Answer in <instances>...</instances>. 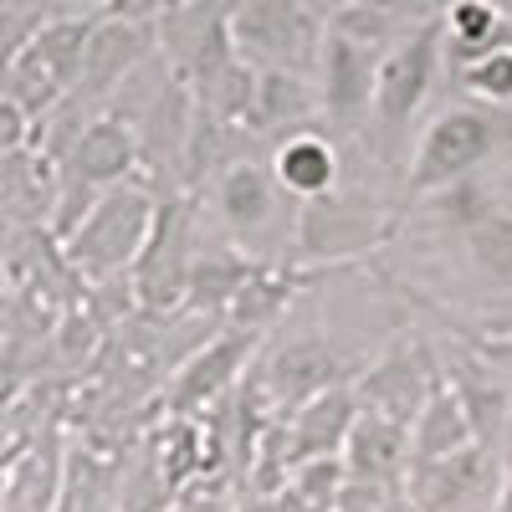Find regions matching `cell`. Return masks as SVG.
<instances>
[{
	"instance_id": "obj_1",
	"label": "cell",
	"mask_w": 512,
	"mask_h": 512,
	"mask_svg": "<svg viewBox=\"0 0 512 512\" xmlns=\"http://www.w3.org/2000/svg\"><path fill=\"white\" fill-rule=\"evenodd\" d=\"M154 216H159V195L144 180H123L98 195L88 221L62 241V251L88 282H113L123 272H134L139 251L154 231Z\"/></svg>"
},
{
	"instance_id": "obj_2",
	"label": "cell",
	"mask_w": 512,
	"mask_h": 512,
	"mask_svg": "<svg viewBox=\"0 0 512 512\" xmlns=\"http://www.w3.org/2000/svg\"><path fill=\"white\" fill-rule=\"evenodd\" d=\"M512 139V123L497 118L492 108H472V103H456L446 113H436L425 123V134L415 144V159H410V180L405 190L415 200H431L461 180H472L477 169Z\"/></svg>"
},
{
	"instance_id": "obj_3",
	"label": "cell",
	"mask_w": 512,
	"mask_h": 512,
	"mask_svg": "<svg viewBox=\"0 0 512 512\" xmlns=\"http://www.w3.org/2000/svg\"><path fill=\"white\" fill-rule=\"evenodd\" d=\"M323 21L308 0H236L231 6V47L251 72H297L318 77Z\"/></svg>"
},
{
	"instance_id": "obj_4",
	"label": "cell",
	"mask_w": 512,
	"mask_h": 512,
	"mask_svg": "<svg viewBox=\"0 0 512 512\" xmlns=\"http://www.w3.org/2000/svg\"><path fill=\"white\" fill-rule=\"evenodd\" d=\"M395 236V216L379 200L338 185L323 200H308L292 216V262L318 267V262H349Z\"/></svg>"
},
{
	"instance_id": "obj_5",
	"label": "cell",
	"mask_w": 512,
	"mask_h": 512,
	"mask_svg": "<svg viewBox=\"0 0 512 512\" xmlns=\"http://www.w3.org/2000/svg\"><path fill=\"white\" fill-rule=\"evenodd\" d=\"M446 62V26L441 16L420 21L415 31H405L379 62V88H374V134H384L390 144H400L410 134V123L420 118V108L431 103L436 77Z\"/></svg>"
},
{
	"instance_id": "obj_6",
	"label": "cell",
	"mask_w": 512,
	"mask_h": 512,
	"mask_svg": "<svg viewBox=\"0 0 512 512\" xmlns=\"http://www.w3.org/2000/svg\"><path fill=\"white\" fill-rule=\"evenodd\" d=\"M446 210V226L456 231L466 262H472L492 287L512 292V185H487V180H461L441 195H431Z\"/></svg>"
},
{
	"instance_id": "obj_7",
	"label": "cell",
	"mask_w": 512,
	"mask_h": 512,
	"mask_svg": "<svg viewBox=\"0 0 512 512\" xmlns=\"http://www.w3.org/2000/svg\"><path fill=\"white\" fill-rule=\"evenodd\" d=\"M379 62H384V47H369V41H354L328 26L323 57H318V103L338 134H364L374 123Z\"/></svg>"
},
{
	"instance_id": "obj_8",
	"label": "cell",
	"mask_w": 512,
	"mask_h": 512,
	"mask_svg": "<svg viewBox=\"0 0 512 512\" xmlns=\"http://www.w3.org/2000/svg\"><path fill=\"white\" fill-rule=\"evenodd\" d=\"M502 487V466L487 446H466L441 461H410L405 472L415 512H497Z\"/></svg>"
},
{
	"instance_id": "obj_9",
	"label": "cell",
	"mask_w": 512,
	"mask_h": 512,
	"mask_svg": "<svg viewBox=\"0 0 512 512\" xmlns=\"http://www.w3.org/2000/svg\"><path fill=\"white\" fill-rule=\"evenodd\" d=\"M190 262H195V246H190V200L185 195H164L159 200V216H154V231L139 251L134 282L139 303L149 313H169L185 303V282H190Z\"/></svg>"
},
{
	"instance_id": "obj_10",
	"label": "cell",
	"mask_w": 512,
	"mask_h": 512,
	"mask_svg": "<svg viewBox=\"0 0 512 512\" xmlns=\"http://www.w3.org/2000/svg\"><path fill=\"white\" fill-rule=\"evenodd\" d=\"M216 210L246 256H262L256 241H267L272 231H282L292 246V226H282V185L272 180V164L262 159L241 154L226 169H216Z\"/></svg>"
},
{
	"instance_id": "obj_11",
	"label": "cell",
	"mask_w": 512,
	"mask_h": 512,
	"mask_svg": "<svg viewBox=\"0 0 512 512\" xmlns=\"http://www.w3.org/2000/svg\"><path fill=\"white\" fill-rule=\"evenodd\" d=\"M349 374H354V364L338 354L328 338L308 333V338H292V344H282V349H272L262 359V369H256V390H267L287 410H303L323 390H338Z\"/></svg>"
},
{
	"instance_id": "obj_12",
	"label": "cell",
	"mask_w": 512,
	"mask_h": 512,
	"mask_svg": "<svg viewBox=\"0 0 512 512\" xmlns=\"http://www.w3.org/2000/svg\"><path fill=\"white\" fill-rule=\"evenodd\" d=\"M441 364V379L451 384V395L461 400L466 420H472V431H477V446L497 451L502 441V425L512 415V390H507V379L466 344V338H451V344L436 354Z\"/></svg>"
},
{
	"instance_id": "obj_13",
	"label": "cell",
	"mask_w": 512,
	"mask_h": 512,
	"mask_svg": "<svg viewBox=\"0 0 512 512\" xmlns=\"http://www.w3.org/2000/svg\"><path fill=\"white\" fill-rule=\"evenodd\" d=\"M154 41H159V26L98 16V21H93V36H88V57H82V77H77L72 98H82L88 108H98L103 98H113L123 82L149 62Z\"/></svg>"
},
{
	"instance_id": "obj_14",
	"label": "cell",
	"mask_w": 512,
	"mask_h": 512,
	"mask_svg": "<svg viewBox=\"0 0 512 512\" xmlns=\"http://www.w3.org/2000/svg\"><path fill=\"white\" fill-rule=\"evenodd\" d=\"M436 359L425 354V349H395V354H384L374 369H364V379L354 384V395H359V410H374L384 420H395V425H415L425 395H431V384H436Z\"/></svg>"
},
{
	"instance_id": "obj_15",
	"label": "cell",
	"mask_w": 512,
	"mask_h": 512,
	"mask_svg": "<svg viewBox=\"0 0 512 512\" xmlns=\"http://www.w3.org/2000/svg\"><path fill=\"white\" fill-rule=\"evenodd\" d=\"M256 344H262V333H256V328H231V333L216 338V344H205L195 359H185L175 384H169V410L190 415V410H200L210 400H221L231 384L241 379V369L251 364Z\"/></svg>"
},
{
	"instance_id": "obj_16",
	"label": "cell",
	"mask_w": 512,
	"mask_h": 512,
	"mask_svg": "<svg viewBox=\"0 0 512 512\" xmlns=\"http://www.w3.org/2000/svg\"><path fill=\"white\" fill-rule=\"evenodd\" d=\"M359 420V395L354 384L323 390L318 400H308L287 425V466L297 472L303 461H323V456H344V441Z\"/></svg>"
},
{
	"instance_id": "obj_17",
	"label": "cell",
	"mask_w": 512,
	"mask_h": 512,
	"mask_svg": "<svg viewBox=\"0 0 512 512\" xmlns=\"http://www.w3.org/2000/svg\"><path fill=\"white\" fill-rule=\"evenodd\" d=\"M338 175H344V159H338L333 139H323L318 128H297V134L277 139V149H272V180L297 205L333 195Z\"/></svg>"
},
{
	"instance_id": "obj_18",
	"label": "cell",
	"mask_w": 512,
	"mask_h": 512,
	"mask_svg": "<svg viewBox=\"0 0 512 512\" xmlns=\"http://www.w3.org/2000/svg\"><path fill=\"white\" fill-rule=\"evenodd\" d=\"M344 472L354 482H379V487H400L410 472V431L395 420H384L374 410H359L354 431L344 441Z\"/></svg>"
},
{
	"instance_id": "obj_19",
	"label": "cell",
	"mask_w": 512,
	"mask_h": 512,
	"mask_svg": "<svg viewBox=\"0 0 512 512\" xmlns=\"http://www.w3.org/2000/svg\"><path fill=\"white\" fill-rule=\"evenodd\" d=\"M262 256H246L241 246H210L195 251L190 262V282H185V308L195 313H231L236 297L251 287V277L262 272Z\"/></svg>"
},
{
	"instance_id": "obj_20",
	"label": "cell",
	"mask_w": 512,
	"mask_h": 512,
	"mask_svg": "<svg viewBox=\"0 0 512 512\" xmlns=\"http://www.w3.org/2000/svg\"><path fill=\"white\" fill-rule=\"evenodd\" d=\"M313 113H323L313 77L297 72H256V98L246 113V134H297Z\"/></svg>"
},
{
	"instance_id": "obj_21",
	"label": "cell",
	"mask_w": 512,
	"mask_h": 512,
	"mask_svg": "<svg viewBox=\"0 0 512 512\" xmlns=\"http://www.w3.org/2000/svg\"><path fill=\"white\" fill-rule=\"evenodd\" d=\"M466 446H477V431H472V420H466L461 400L451 395V384L436 374L431 395H425V405L410 425V461H441V456H456Z\"/></svg>"
},
{
	"instance_id": "obj_22",
	"label": "cell",
	"mask_w": 512,
	"mask_h": 512,
	"mask_svg": "<svg viewBox=\"0 0 512 512\" xmlns=\"http://www.w3.org/2000/svg\"><path fill=\"white\" fill-rule=\"evenodd\" d=\"M451 72L461 82V93H472L477 103H492V108L512 103V41H502V47H492V52H482L472 62H461Z\"/></svg>"
},
{
	"instance_id": "obj_23",
	"label": "cell",
	"mask_w": 512,
	"mask_h": 512,
	"mask_svg": "<svg viewBox=\"0 0 512 512\" xmlns=\"http://www.w3.org/2000/svg\"><path fill=\"white\" fill-rule=\"evenodd\" d=\"M31 134H36V118H31L16 98H0V154L26 149V144H31Z\"/></svg>"
},
{
	"instance_id": "obj_24",
	"label": "cell",
	"mask_w": 512,
	"mask_h": 512,
	"mask_svg": "<svg viewBox=\"0 0 512 512\" xmlns=\"http://www.w3.org/2000/svg\"><path fill=\"white\" fill-rule=\"evenodd\" d=\"M502 379H507V390H512V333H477V338H466Z\"/></svg>"
},
{
	"instance_id": "obj_25",
	"label": "cell",
	"mask_w": 512,
	"mask_h": 512,
	"mask_svg": "<svg viewBox=\"0 0 512 512\" xmlns=\"http://www.w3.org/2000/svg\"><path fill=\"white\" fill-rule=\"evenodd\" d=\"M164 11H169V0H108L103 6L108 21H139V26H154Z\"/></svg>"
},
{
	"instance_id": "obj_26",
	"label": "cell",
	"mask_w": 512,
	"mask_h": 512,
	"mask_svg": "<svg viewBox=\"0 0 512 512\" xmlns=\"http://www.w3.org/2000/svg\"><path fill=\"white\" fill-rule=\"evenodd\" d=\"M16 456H26V441H16V446H6L0 451V502H6V492H11V482H16Z\"/></svg>"
},
{
	"instance_id": "obj_27",
	"label": "cell",
	"mask_w": 512,
	"mask_h": 512,
	"mask_svg": "<svg viewBox=\"0 0 512 512\" xmlns=\"http://www.w3.org/2000/svg\"><path fill=\"white\" fill-rule=\"evenodd\" d=\"M497 466H502V482H512V415H507V425H502V441H497Z\"/></svg>"
},
{
	"instance_id": "obj_28",
	"label": "cell",
	"mask_w": 512,
	"mask_h": 512,
	"mask_svg": "<svg viewBox=\"0 0 512 512\" xmlns=\"http://www.w3.org/2000/svg\"><path fill=\"white\" fill-rule=\"evenodd\" d=\"M52 6H67V16H103L108 0H52Z\"/></svg>"
},
{
	"instance_id": "obj_29",
	"label": "cell",
	"mask_w": 512,
	"mask_h": 512,
	"mask_svg": "<svg viewBox=\"0 0 512 512\" xmlns=\"http://www.w3.org/2000/svg\"><path fill=\"white\" fill-rule=\"evenodd\" d=\"M497 512H512V482L502 487V497H497Z\"/></svg>"
}]
</instances>
